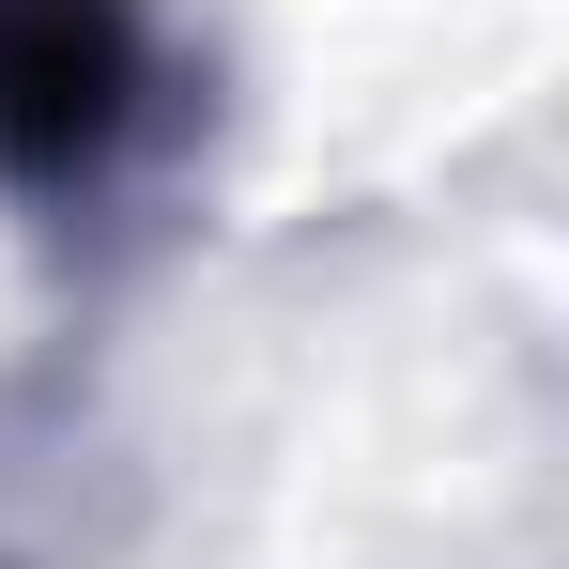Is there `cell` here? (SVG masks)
I'll use <instances>...</instances> for the list:
<instances>
[{"label": "cell", "mask_w": 569, "mask_h": 569, "mask_svg": "<svg viewBox=\"0 0 569 569\" xmlns=\"http://www.w3.org/2000/svg\"><path fill=\"white\" fill-rule=\"evenodd\" d=\"M154 47L139 0H0V186H93L139 139Z\"/></svg>", "instance_id": "1"}]
</instances>
